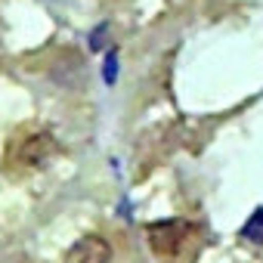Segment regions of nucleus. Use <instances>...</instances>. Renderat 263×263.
<instances>
[{
	"label": "nucleus",
	"mask_w": 263,
	"mask_h": 263,
	"mask_svg": "<svg viewBox=\"0 0 263 263\" xmlns=\"http://www.w3.org/2000/svg\"><path fill=\"white\" fill-rule=\"evenodd\" d=\"M195 226L183 217H171V220H155L146 226V238H149V248L158 254V257H174L183 251V245L192 238Z\"/></svg>",
	"instance_id": "1"
},
{
	"label": "nucleus",
	"mask_w": 263,
	"mask_h": 263,
	"mask_svg": "<svg viewBox=\"0 0 263 263\" xmlns=\"http://www.w3.org/2000/svg\"><path fill=\"white\" fill-rule=\"evenodd\" d=\"M56 152H59V146H56L53 134H47V130H37V134H28L25 140L16 143L13 161L22 164V167H44Z\"/></svg>",
	"instance_id": "2"
},
{
	"label": "nucleus",
	"mask_w": 263,
	"mask_h": 263,
	"mask_svg": "<svg viewBox=\"0 0 263 263\" xmlns=\"http://www.w3.org/2000/svg\"><path fill=\"white\" fill-rule=\"evenodd\" d=\"M108 260H111V245L102 235L78 238L62 257V263H108Z\"/></svg>",
	"instance_id": "3"
},
{
	"label": "nucleus",
	"mask_w": 263,
	"mask_h": 263,
	"mask_svg": "<svg viewBox=\"0 0 263 263\" xmlns=\"http://www.w3.org/2000/svg\"><path fill=\"white\" fill-rule=\"evenodd\" d=\"M241 238H248V241H254V245H263V208H257V211L248 217V223L241 226Z\"/></svg>",
	"instance_id": "4"
},
{
	"label": "nucleus",
	"mask_w": 263,
	"mask_h": 263,
	"mask_svg": "<svg viewBox=\"0 0 263 263\" xmlns=\"http://www.w3.org/2000/svg\"><path fill=\"white\" fill-rule=\"evenodd\" d=\"M115 65H118V59H115V53H108V59H105V81L108 84L115 81Z\"/></svg>",
	"instance_id": "5"
}]
</instances>
